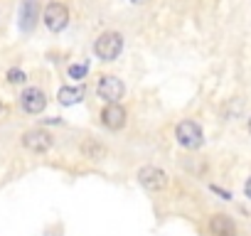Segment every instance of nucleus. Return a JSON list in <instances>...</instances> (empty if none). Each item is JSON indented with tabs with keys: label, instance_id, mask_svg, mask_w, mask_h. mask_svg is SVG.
<instances>
[{
	"label": "nucleus",
	"instance_id": "nucleus-17",
	"mask_svg": "<svg viewBox=\"0 0 251 236\" xmlns=\"http://www.w3.org/2000/svg\"><path fill=\"white\" fill-rule=\"evenodd\" d=\"M249 133H251V118H249Z\"/></svg>",
	"mask_w": 251,
	"mask_h": 236
},
{
	"label": "nucleus",
	"instance_id": "nucleus-8",
	"mask_svg": "<svg viewBox=\"0 0 251 236\" xmlns=\"http://www.w3.org/2000/svg\"><path fill=\"white\" fill-rule=\"evenodd\" d=\"M23 145L32 153H47L52 148V136L42 128H32L23 136Z\"/></svg>",
	"mask_w": 251,
	"mask_h": 236
},
{
	"label": "nucleus",
	"instance_id": "nucleus-14",
	"mask_svg": "<svg viewBox=\"0 0 251 236\" xmlns=\"http://www.w3.org/2000/svg\"><path fill=\"white\" fill-rule=\"evenodd\" d=\"M27 76H25V71L23 69H18V67H13V69H8V81L10 84H23Z\"/></svg>",
	"mask_w": 251,
	"mask_h": 236
},
{
	"label": "nucleus",
	"instance_id": "nucleus-13",
	"mask_svg": "<svg viewBox=\"0 0 251 236\" xmlns=\"http://www.w3.org/2000/svg\"><path fill=\"white\" fill-rule=\"evenodd\" d=\"M67 74H69V79H74V81H81V79L89 74V64H86V62H81V64H69Z\"/></svg>",
	"mask_w": 251,
	"mask_h": 236
},
{
	"label": "nucleus",
	"instance_id": "nucleus-4",
	"mask_svg": "<svg viewBox=\"0 0 251 236\" xmlns=\"http://www.w3.org/2000/svg\"><path fill=\"white\" fill-rule=\"evenodd\" d=\"M45 25L50 32H62L69 25V10L64 3H50L45 8Z\"/></svg>",
	"mask_w": 251,
	"mask_h": 236
},
{
	"label": "nucleus",
	"instance_id": "nucleus-10",
	"mask_svg": "<svg viewBox=\"0 0 251 236\" xmlns=\"http://www.w3.org/2000/svg\"><path fill=\"white\" fill-rule=\"evenodd\" d=\"M209 234H212V236H236L239 231H236V224H234L231 216H226V214H214V216L209 219Z\"/></svg>",
	"mask_w": 251,
	"mask_h": 236
},
{
	"label": "nucleus",
	"instance_id": "nucleus-3",
	"mask_svg": "<svg viewBox=\"0 0 251 236\" xmlns=\"http://www.w3.org/2000/svg\"><path fill=\"white\" fill-rule=\"evenodd\" d=\"M96 94H99L106 103H121V98H123V94H126V84H123L118 76L106 74V76L99 79V84H96Z\"/></svg>",
	"mask_w": 251,
	"mask_h": 236
},
{
	"label": "nucleus",
	"instance_id": "nucleus-16",
	"mask_svg": "<svg viewBox=\"0 0 251 236\" xmlns=\"http://www.w3.org/2000/svg\"><path fill=\"white\" fill-rule=\"evenodd\" d=\"M131 3H136V5H146V3H151V0H131Z\"/></svg>",
	"mask_w": 251,
	"mask_h": 236
},
{
	"label": "nucleus",
	"instance_id": "nucleus-18",
	"mask_svg": "<svg viewBox=\"0 0 251 236\" xmlns=\"http://www.w3.org/2000/svg\"><path fill=\"white\" fill-rule=\"evenodd\" d=\"M0 111H3V101H0Z\"/></svg>",
	"mask_w": 251,
	"mask_h": 236
},
{
	"label": "nucleus",
	"instance_id": "nucleus-15",
	"mask_svg": "<svg viewBox=\"0 0 251 236\" xmlns=\"http://www.w3.org/2000/svg\"><path fill=\"white\" fill-rule=\"evenodd\" d=\"M244 192H246V197L251 199V177L246 180V185H244Z\"/></svg>",
	"mask_w": 251,
	"mask_h": 236
},
{
	"label": "nucleus",
	"instance_id": "nucleus-7",
	"mask_svg": "<svg viewBox=\"0 0 251 236\" xmlns=\"http://www.w3.org/2000/svg\"><path fill=\"white\" fill-rule=\"evenodd\" d=\"M128 121V113L121 103H106L103 111H101V123L108 128V131H121Z\"/></svg>",
	"mask_w": 251,
	"mask_h": 236
},
{
	"label": "nucleus",
	"instance_id": "nucleus-11",
	"mask_svg": "<svg viewBox=\"0 0 251 236\" xmlns=\"http://www.w3.org/2000/svg\"><path fill=\"white\" fill-rule=\"evenodd\" d=\"M57 98L64 106H74V103H79L84 98V89L81 86H62L59 94H57Z\"/></svg>",
	"mask_w": 251,
	"mask_h": 236
},
{
	"label": "nucleus",
	"instance_id": "nucleus-5",
	"mask_svg": "<svg viewBox=\"0 0 251 236\" xmlns=\"http://www.w3.org/2000/svg\"><path fill=\"white\" fill-rule=\"evenodd\" d=\"M138 182H141L146 189H151V192H160V189H165V185H168V175H165V170H160V167L146 165V167L138 170Z\"/></svg>",
	"mask_w": 251,
	"mask_h": 236
},
{
	"label": "nucleus",
	"instance_id": "nucleus-2",
	"mask_svg": "<svg viewBox=\"0 0 251 236\" xmlns=\"http://www.w3.org/2000/svg\"><path fill=\"white\" fill-rule=\"evenodd\" d=\"M175 138H177V143L182 145V148H187V150H197V148H202V143H204V133H202V128H200V123L197 121H182V123H177V128H175Z\"/></svg>",
	"mask_w": 251,
	"mask_h": 236
},
{
	"label": "nucleus",
	"instance_id": "nucleus-1",
	"mask_svg": "<svg viewBox=\"0 0 251 236\" xmlns=\"http://www.w3.org/2000/svg\"><path fill=\"white\" fill-rule=\"evenodd\" d=\"M121 49H123V37H121L118 32H103V35H99L96 42H94V54H96L101 62H113V59H118Z\"/></svg>",
	"mask_w": 251,
	"mask_h": 236
},
{
	"label": "nucleus",
	"instance_id": "nucleus-12",
	"mask_svg": "<svg viewBox=\"0 0 251 236\" xmlns=\"http://www.w3.org/2000/svg\"><path fill=\"white\" fill-rule=\"evenodd\" d=\"M81 153H84L86 158L96 160V158H101V155H103V145H99L96 141H86V143L81 145Z\"/></svg>",
	"mask_w": 251,
	"mask_h": 236
},
{
	"label": "nucleus",
	"instance_id": "nucleus-9",
	"mask_svg": "<svg viewBox=\"0 0 251 236\" xmlns=\"http://www.w3.org/2000/svg\"><path fill=\"white\" fill-rule=\"evenodd\" d=\"M40 20V5H37V0H23L20 3V30L23 32H32L35 25Z\"/></svg>",
	"mask_w": 251,
	"mask_h": 236
},
{
	"label": "nucleus",
	"instance_id": "nucleus-6",
	"mask_svg": "<svg viewBox=\"0 0 251 236\" xmlns=\"http://www.w3.org/2000/svg\"><path fill=\"white\" fill-rule=\"evenodd\" d=\"M20 106H23V111H25V113L37 116V113H42V111H45V106H47V96H45V91H42V89H37V86L25 89V91L20 94Z\"/></svg>",
	"mask_w": 251,
	"mask_h": 236
}]
</instances>
